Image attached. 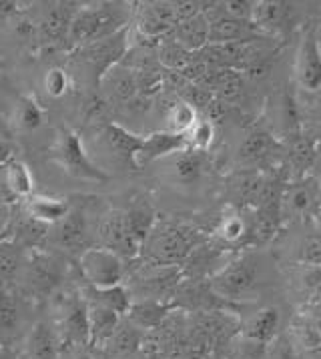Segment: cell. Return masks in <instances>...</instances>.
Listing matches in <instances>:
<instances>
[{"mask_svg": "<svg viewBox=\"0 0 321 359\" xmlns=\"http://www.w3.org/2000/svg\"><path fill=\"white\" fill-rule=\"evenodd\" d=\"M275 275L273 263L257 249L231 257L209 279L215 295L227 303L251 302Z\"/></svg>", "mask_w": 321, "mask_h": 359, "instance_id": "1", "label": "cell"}, {"mask_svg": "<svg viewBox=\"0 0 321 359\" xmlns=\"http://www.w3.org/2000/svg\"><path fill=\"white\" fill-rule=\"evenodd\" d=\"M132 8L123 2H102L78 8L69 27V41L76 46L99 43L127 29Z\"/></svg>", "mask_w": 321, "mask_h": 359, "instance_id": "2", "label": "cell"}, {"mask_svg": "<svg viewBox=\"0 0 321 359\" xmlns=\"http://www.w3.org/2000/svg\"><path fill=\"white\" fill-rule=\"evenodd\" d=\"M197 247V237L179 223L155 221L141 247V257L146 265H183Z\"/></svg>", "mask_w": 321, "mask_h": 359, "instance_id": "3", "label": "cell"}, {"mask_svg": "<svg viewBox=\"0 0 321 359\" xmlns=\"http://www.w3.org/2000/svg\"><path fill=\"white\" fill-rule=\"evenodd\" d=\"M183 269L179 265H145L135 275L132 287L129 289L132 302H165L171 303L179 285L183 283Z\"/></svg>", "mask_w": 321, "mask_h": 359, "instance_id": "4", "label": "cell"}, {"mask_svg": "<svg viewBox=\"0 0 321 359\" xmlns=\"http://www.w3.org/2000/svg\"><path fill=\"white\" fill-rule=\"evenodd\" d=\"M205 16L209 20V44L251 43L259 39H269L261 34L251 20H241L227 15L221 2H209V6L205 8Z\"/></svg>", "mask_w": 321, "mask_h": 359, "instance_id": "5", "label": "cell"}, {"mask_svg": "<svg viewBox=\"0 0 321 359\" xmlns=\"http://www.w3.org/2000/svg\"><path fill=\"white\" fill-rule=\"evenodd\" d=\"M81 271L83 277L87 279L90 287H111L118 285L125 277V263L113 253L111 249L104 247H93L83 251L81 255Z\"/></svg>", "mask_w": 321, "mask_h": 359, "instance_id": "6", "label": "cell"}, {"mask_svg": "<svg viewBox=\"0 0 321 359\" xmlns=\"http://www.w3.org/2000/svg\"><path fill=\"white\" fill-rule=\"evenodd\" d=\"M321 189L315 177L307 175L303 179H295L287 183L281 193V217L287 219H309L320 215Z\"/></svg>", "mask_w": 321, "mask_h": 359, "instance_id": "7", "label": "cell"}, {"mask_svg": "<svg viewBox=\"0 0 321 359\" xmlns=\"http://www.w3.org/2000/svg\"><path fill=\"white\" fill-rule=\"evenodd\" d=\"M297 16L299 8L295 2H285V0H259L255 4L253 13V25L257 30L273 39V36H283L289 34L297 27Z\"/></svg>", "mask_w": 321, "mask_h": 359, "instance_id": "8", "label": "cell"}, {"mask_svg": "<svg viewBox=\"0 0 321 359\" xmlns=\"http://www.w3.org/2000/svg\"><path fill=\"white\" fill-rule=\"evenodd\" d=\"M293 72L297 86L306 93H320L321 90V48L317 43L315 29H307L301 34L299 46L295 50Z\"/></svg>", "mask_w": 321, "mask_h": 359, "instance_id": "9", "label": "cell"}, {"mask_svg": "<svg viewBox=\"0 0 321 359\" xmlns=\"http://www.w3.org/2000/svg\"><path fill=\"white\" fill-rule=\"evenodd\" d=\"M57 158L59 163L64 167V171L73 177L85 179V181H107V172H102L101 169H97L93 165V161L87 157V153L83 151L81 144V137L74 130H62L57 143Z\"/></svg>", "mask_w": 321, "mask_h": 359, "instance_id": "10", "label": "cell"}, {"mask_svg": "<svg viewBox=\"0 0 321 359\" xmlns=\"http://www.w3.org/2000/svg\"><path fill=\"white\" fill-rule=\"evenodd\" d=\"M181 22L175 2H145L137 11V29L139 34L149 41H163L173 34Z\"/></svg>", "mask_w": 321, "mask_h": 359, "instance_id": "11", "label": "cell"}, {"mask_svg": "<svg viewBox=\"0 0 321 359\" xmlns=\"http://www.w3.org/2000/svg\"><path fill=\"white\" fill-rule=\"evenodd\" d=\"M281 321H283L281 309L278 305L269 303V305H261L253 309L247 317H243L239 330L247 344L267 347L279 337Z\"/></svg>", "mask_w": 321, "mask_h": 359, "instance_id": "12", "label": "cell"}, {"mask_svg": "<svg viewBox=\"0 0 321 359\" xmlns=\"http://www.w3.org/2000/svg\"><path fill=\"white\" fill-rule=\"evenodd\" d=\"M127 48H129V30L125 29L109 39H102L99 43L83 46L81 57L93 67V71L101 83V79L107 72L121 65V58L127 55Z\"/></svg>", "mask_w": 321, "mask_h": 359, "instance_id": "13", "label": "cell"}, {"mask_svg": "<svg viewBox=\"0 0 321 359\" xmlns=\"http://www.w3.org/2000/svg\"><path fill=\"white\" fill-rule=\"evenodd\" d=\"M267 187V177L261 169H237L227 179V199L235 209L257 207Z\"/></svg>", "mask_w": 321, "mask_h": 359, "instance_id": "14", "label": "cell"}, {"mask_svg": "<svg viewBox=\"0 0 321 359\" xmlns=\"http://www.w3.org/2000/svg\"><path fill=\"white\" fill-rule=\"evenodd\" d=\"M278 135L273 130L251 129L241 139L235 158H237L239 169H259L263 163H267L278 153Z\"/></svg>", "mask_w": 321, "mask_h": 359, "instance_id": "15", "label": "cell"}, {"mask_svg": "<svg viewBox=\"0 0 321 359\" xmlns=\"http://www.w3.org/2000/svg\"><path fill=\"white\" fill-rule=\"evenodd\" d=\"M189 149L187 143V135H177V133H169V130H157L151 133L149 137H143V144L135 157V167L143 169L151 163L157 161H165L167 157L181 153Z\"/></svg>", "mask_w": 321, "mask_h": 359, "instance_id": "16", "label": "cell"}, {"mask_svg": "<svg viewBox=\"0 0 321 359\" xmlns=\"http://www.w3.org/2000/svg\"><path fill=\"white\" fill-rule=\"evenodd\" d=\"M101 237L104 243L102 247L111 249L121 259H135L141 255L143 245L129 229L125 213H113L111 217H107L101 227Z\"/></svg>", "mask_w": 321, "mask_h": 359, "instance_id": "17", "label": "cell"}, {"mask_svg": "<svg viewBox=\"0 0 321 359\" xmlns=\"http://www.w3.org/2000/svg\"><path fill=\"white\" fill-rule=\"evenodd\" d=\"M249 235H251V223L247 221V217H243L241 209H235L229 205L227 211L217 221L215 229L211 233V239L217 249L229 251L245 243Z\"/></svg>", "mask_w": 321, "mask_h": 359, "instance_id": "18", "label": "cell"}, {"mask_svg": "<svg viewBox=\"0 0 321 359\" xmlns=\"http://www.w3.org/2000/svg\"><path fill=\"white\" fill-rule=\"evenodd\" d=\"M165 163H167L169 179L177 185H183V187H191V185L199 183L203 179L205 169H207L205 153L193 151V149H185L181 153H175V155L165 158Z\"/></svg>", "mask_w": 321, "mask_h": 359, "instance_id": "19", "label": "cell"}, {"mask_svg": "<svg viewBox=\"0 0 321 359\" xmlns=\"http://www.w3.org/2000/svg\"><path fill=\"white\" fill-rule=\"evenodd\" d=\"M171 39L181 44L185 50H189L191 55L205 48L209 44V20L205 13L181 20L173 30Z\"/></svg>", "mask_w": 321, "mask_h": 359, "instance_id": "20", "label": "cell"}, {"mask_svg": "<svg viewBox=\"0 0 321 359\" xmlns=\"http://www.w3.org/2000/svg\"><path fill=\"white\" fill-rule=\"evenodd\" d=\"M101 85L115 101L131 102L139 95L137 72L127 65H117L115 69H111L101 79Z\"/></svg>", "mask_w": 321, "mask_h": 359, "instance_id": "21", "label": "cell"}, {"mask_svg": "<svg viewBox=\"0 0 321 359\" xmlns=\"http://www.w3.org/2000/svg\"><path fill=\"white\" fill-rule=\"evenodd\" d=\"M173 309H175L173 303L143 299V302H132L127 316H129V323L137 330H155Z\"/></svg>", "mask_w": 321, "mask_h": 359, "instance_id": "22", "label": "cell"}, {"mask_svg": "<svg viewBox=\"0 0 321 359\" xmlns=\"http://www.w3.org/2000/svg\"><path fill=\"white\" fill-rule=\"evenodd\" d=\"M121 316L107 309V307H101V305H95L90 303L88 305V344L97 345V344H109L111 337L115 335V331L121 325Z\"/></svg>", "mask_w": 321, "mask_h": 359, "instance_id": "23", "label": "cell"}, {"mask_svg": "<svg viewBox=\"0 0 321 359\" xmlns=\"http://www.w3.org/2000/svg\"><path fill=\"white\" fill-rule=\"evenodd\" d=\"M29 217L43 225H59L64 217L71 213V207L64 199H55V197H44V195H34L27 203Z\"/></svg>", "mask_w": 321, "mask_h": 359, "instance_id": "24", "label": "cell"}, {"mask_svg": "<svg viewBox=\"0 0 321 359\" xmlns=\"http://www.w3.org/2000/svg\"><path fill=\"white\" fill-rule=\"evenodd\" d=\"M247 79L241 71H231V69H223L217 74V83H215V99L221 102L229 104V107H237L247 95Z\"/></svg>", "mask_w": 321, "mask_h": 359, "instance_id": "25", "label": "cell"}, {"mask_svg": "<svg viewBox=\"0 0 321 359\" xmlns=\"http://www.w3.org/2000/svg\"><path fill=\"white\" fill-rule=\"evenodd\" d=\"M87 299L95 305L107 307L111 311H115L118 316H127L132 305V297L129 289L125 285H111V287H90L85 289Z\"/></svg>", "mask_w": 321, "mask_h": 359, "instance_id": "26", "label": "cell"}, {"mask_svg": "<svg viewBox=\"0 0 321 359\" xmlns=\"http://www.w3.org/2000/svg\"><path fill=\"white\" fill-rule=\"evenodd\" d=\"M315 151H317V143L309 135L299 133V135L292 137V143L287 149V161L295 172V179L307 177V171L313 167Z\"/></svg>", "mask_w": 321, "mask_h": 359, "instance_id": "27", "label": "cell"}, {"mask_svg": "<svg viewBox=\"0 0 321 359\" xmlns=\"http://www.w3.org/2000/svg\"><path fill=\"white\" fill-rule=\"evenodd\" d=\"M104 139L109 147L117 153L118 157L129 158L132 165H135V157L143 144V137L141 135H135L131 130H127L125 127H121L117 123H111L104 127Z\"/></svg>", "mask_w": 321, "mask_h": 359, "instance_id": "28", "label": "cell"}, {"mask_svg": "<svg viewBox=\"0 0 321 359\" xmlns=\"http://www.w3.org/2000/svg\"><path fill=\"white\" fill-rule=\"evenodd\" d=\"M275 118L279 123L281 133L287 137H295L301 133V113H299V102L295 99L292 90H283L275 102Z\"/></svg>", "mask_w": 321, "mask_h": 359, "instance_id": "29", "label": "cell"}, {"mask_svg": "<svg viewBox=\"0 0 321 359\" xmlns=\"http://www.w3.org/2000/svg\"><path fill=\"white\" fill-rule=\"evenodd\" d=\"M64 333L74 344H88V305L87 302L73 299L64 311Z\"/></svg>", "mask_w": 321, "mask_h": 359, "instance_id": "30", "label": "cell"}, {"mask_svg": "<svg viewBox=\"0 0 321 359\" xmlns=\"http://www.w3.org/2000/svg\"><path fill=\"white\" fill-rule=\"evenodd\" d=\"M85 233H87V221L81 213H69L60 221L59 225H55V239L60 247L64 249H74L81 247L85 241Z\"/></svg>", "mask_w": 321, "mask_h": 359, "instance_id": "31", "label": "cell"}, {"mask_svg": "<svg viewBox=\"0 0 321 359\" xmlns=\"http://www.w3.org/2000/svg\"><path fill=\"white\" fill-rule=\"evenodd\" d=\"M30 359H57V337L46 323H36L29 337Z\"/></svg>", "mask_w": 321, "mask_h": 359, "instance_id": "32", "label": "cell"}, {"mask_svg": "<svg viewBox=\"0 0 321 359\" xmlns=\"http://www.w3.org/2000/svg\"><path fill=\"white\" fill-rule=\"evenodd\" d=\"M29 279L39 289H53L60 281V265L53 257L41 255L29 267Z\"/></svg>", "mask_w": 321, "mask_h": 359, "instance_id": "33", "label": "cell"}, {"mask_svg": "<svg viewBox=\"0 0 321 359\" xmlns=\"http://www.w3.org/2000/svg\"><path fill=\"white\" fill-rule=\"evenodd\" d=\"M4 181L6 187L13 191L16 197H30L34 191V181L29 167L22 161H8L4 169Z\"/></svg>", "mask_w": 321, "mask_h": 359, "instance_id": "34", "label": "cell"}, {"mask_svg": "<svg viewBox=\"0 0 321 359\" xmlns=\"http://www.w3.org/2000/svg\"><path fill=\"white\" fill-rule=\"evenodd\" d=\"M157 57H159V62L167 69V71L181 72L191 60H193V55L189 50H185L179 43H175L171 36L163 39L159 43V50H157Z\"/></svg>", "mask_w": 321, "mask_h": 359, "instance_id": "35", "label": "cell"}, {"mask_svg": "<svg viewBox=\"0 0 321 359\" xmlns=\"http://www.w3.org/2000/svg\"><path fill=\"white\" fill-rule=\"evenodd\" d=\"M197 118H199L197 111L191 104L179 99L167 111V129L165 130L177 133V135H187L193 129V125L197 123Z\"/></svg>", "mask_w": 321, "mask_h": 359, "instance_id": "36", "label": "cell"}, {"mask_svg": "<svg viewBox=\"0 0 321 359\" xmlns=\"http://www.w3.org/2000/svg\"><path fill=\"white\" fill-rule=\"evenodd\" d=\"M71 20H73V16L67 15L64 8H50L41 22V32L46 41H60L64 36L69 39Z\"/></svg>", "mask_w": 321, "mask_h": 359, "instance_id": "37", "label": "cell"}, {"mask_svg": "<svg viewBox=\"0 0 321 359\" xmlns=\"http://www.w3.org/2000/svg\"><path fill=\"white\" fill-rule=\"evenodd\" d=\"M213 141H215V125L209 123L205 116L197 118V123L193 125V129L187 133L189 149L199 151V153H207V151L211 149Z\"/></svg>", "mask_w": 321, "mask_h": 359, "instance_id": "38", "label": "cell"}, {"mask_svg": "<svg viewBox=\"0 0 321 359\" xmlns=\"http://www.w3.org/2000/svg\"><path fill=\"white\" fill-rule=\"evenodd\" d=\"M44 115L41 104L32 97H22L18 104V123L25 130H36L43 125Z\"/></svg>", "mask_w": 321, "mask_h": 359, "instance_id": "39", "label": "cell"}, {"mask_svg": "<svg viewBox=\"0 0 321 359\" xmlns=\"http://www.w3.org/2000/svg\"><path fill=\"white\" fill-rule=\"evenodd\" d=\"M139 341H141L139 330L131 323H127V325H118L109 344L113 345L115 353H131V351L137 349Z\"/></svg>", "mask_w": 321, "mask_h": 359, "instance_id": "40", "label": "cell"}, {"mask_svg": "<svg viewBox=\"0 0 321 359\" xmlns=\"http://www.w3.org/2000/svg\"><path fill=\"white\" fill-rule=\"evenodd\" d=\"M299 265L307 267H321V233L320 235H309L301 241V251L297 255Z\"/></svg>", "mask_w": 321, "mask_h": 359, "instance_id": "41", "label": "cell"}, {"mask_svg": "<svg viewBox=\"0 0 321 359\" xmlns=\"http://www.w3.org/2000/svg\"><path fill=\"white\" fill-rule=\"evenodd\" d=\"M44 88L50 97H62L69 88V74L59 67L50 69L44 76Z\"/></svg>", "mask_w": 321, "mask_h": 359, "instance_id": "42", "label": "cell"}, {"mask_svg": "<svg viewBox=\"0 0 321 359\" xmlns=\"http://www.w3.org/2000/svg\"><path fill=\"white\" fill-rule=\"evenodd\" d=\"M255 0H225L221 6L225 8L227 15L241 18V20H251L253 22V13H255Z\"/></svg>", "mask_w": 321, "mask_h": 359, "instance_id": "43", "label": "cell"}, {"mask_svg": "<svg viewBox=\"0 0 321 359\" xmlns=\"http://www.w3.org/2000/svg\"><path fill=\"white\" fill-rule=\"evenodd\" d=\"M18 323V311L16 305L6 295L0 297V330L13 331Z\"/></svg>", "mask_w": 321, "mask_h": 359, "instance_id": "44", "label": "cell"}, {"mask_svg": "<svg viewBox=\"0 0 321 359\" xmlns=\"http://www.w3.org/2000/svg\"><path fill=\"white\" fill-rule=\"evenodd\" d=\"M267 347H269L267 359H299L295 349H293V344L287 337H278L273 344H269Z\"/></svg>", "mask_w": 321, "mask_h": 359, "instance_id": "45", "label": "cell"}, {"mask_svg": "<svg viewBox=\"0 0 321 359\" xmlns=\"http://www.w3.org/2000/svg\"><path fill=\"white\" fill-rule=\"evenodd\" d=\"M18 269V257L11 249H0V277H13Z\"/></svg>", "mask_w": 321, "mask_h": 359, "instance_id": "46", "label": "cell"}, {"mask_svg": "<svg viewBox=\"0 0 321 359\" xmlns=\"http://www.w3.org/2000/svg\"><path fill=\"white\" fill-rule=\"evenodd\" d=\"M303 316L309 319V323L313 325V330H315L321 341V303H309L303 309Z\"/></svg>", "mask_w": 321, "mask_h": 359, "instance_id": "47", "label": "cell"}, {"mask_svg": "<svg viewBox=\"0 0 321 359\" xmlns=\"http://www.w3.org/2000/svg\"><path fill=\"white\" fill-rule=\"evenodd\" d=\"M306 359H321V345L313 347V349H307Z\"/></svg>", "mask_w": 321, "mask_h": 359, "instance_id": "48", "label": "cell"}, {"mask_svg": "<svg viewBox=\"0 0 321 359\" xmlns=\"http://www.w3.org/2000/svg\"><path fill=\"white\" fill-rule=\"evenodd\" d=\"M239 359H257V358H255V355H251V353H243Z\"/></svg>", "mask_w": 321, "mask_h": 359, "instance_id": "49", "label": "cell"}, {"mask_svg": "<svg viewBox=\"0 0 321 359\" xmlns=\"http://www.w3.org/2000/svg\"><path fill=\"white\" fill-rule=\"evenodd\" d=\"M76 359H93V358H90V355H87V353H81V355H78Z\"/></svg>", "mask_w": 321, "mask_h": 359, "instance_id": "50", "label": "cell"}, {"mask_svg": "<svg viewBox=\"0 0 321 359\" xmlns=\"http://www.w3.org/2000/svg\"><path fill=\"white\" fill-rule=\"evenodd\" d=\"M317 32V43H320V48H321V30H315Z\"/></svg>", "mask_w": 321, "mask_h": 359, "instance_id": "51", "label": "cell"}, {"mask_svg": "<svg viewBox=\"0 0 321 359\" xmlns=\"http://www.w3.org/2000/svg\"><path fill=\"white\" fill-rule=\"evenodd\" d=\"M4 153H6V151H4V147H2V144H0V158L4 157Z\"/></svg>", "mask_w": 321, "mask_h": 359, "instance_id": "52", "label": "cell"}, {"mask_svg": "<svg viewBox=\"0 0 321 359\" xmlns=\"http://www.w3.org/2000/svg\"><path fill=\"white\" fill-rule=\"evenodd\" d=\"M317 217H320V219H321V211H320V215H317Z\"/></svg>", "mask_w": 321, "mask_h": 359, "instance_id": "53", "label": "cell"}]
</instances>
